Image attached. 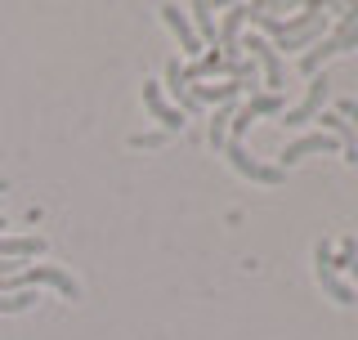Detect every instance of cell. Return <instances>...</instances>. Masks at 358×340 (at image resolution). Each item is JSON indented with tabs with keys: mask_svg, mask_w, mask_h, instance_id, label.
Listing matches in <instances>:
<instances>
[{
	"mask_svg": "<svg viewBox=\"0 0 358 340\" xmlns=\"http://www.w3.org/2000/svg\"><path fill=\"white\" fill-rule=\"evenodd\" d=\"M341 27H358V5H345L341 9Z\"/></svg>",
	"mask_w": 358,
	"mask_h": 340,
	"instance_id": "20",
	"label": "cell"
},
{
	"mask_svg": "<svg viewBox=\"0 0 358 340\" xmlns=\"http://www.w3.org/2000/svg\"><path fill=\"white\" fill-rule=\"evenodd\" d=\"M188 22H193L197 41L206 45V50H220V31H215V9H210L206 0H197V5H188Z\"/></svg>",
	"mask_w": 358,
	"mask_h": 340,
	"instance_id": "13",
	"label": "cell"
},
{
	"mask_svg": "<svg viewBox=\"0 0 358 340\" xmlns=\"http://www.w3.org/2000/svg\"><path fill=\"white\" fill-rule=\"evenodd\" d=\"M313 274H318L322 291H327V296H331L336 304H354V300H358V291H354L350 282H345V278L331 269V246H327V242H318V246H313Z\"/></svg>",
	"mask_w": 358,
	"mask_h": 340,
	"instance_id": "3",
	"label": "cell"
},
{
	"mask_svg": "<svg viewBox=\"0 0 358 340\" xmlns=\"http://www.w3.org/2000/svg\"><path fill=\"white\" fill-rule=\"evenodd\" d=\"M336 112H341V117L354 126V134H358V99H341V108H336Z\"/></svg>",
	"mask_w": 358,
	"mask_h": 340,
	"instance_id": "19",
	"label": "cell"
},
{
	"mask_svg": "<svg viewBox=\"0 0 358 340\" xmlns=\"http://www.w3.org/2000/svg\"><path fill=\"white\" fill-rule=\"evenodd\" d=\"M166 90H171V99L179 104L184 117H197V112H201V104L193 99V90H188V81H184V67H179V59H166Z\"/></svg>",
	"mask_w": 358,
	"mask_h": 340,
	"instance_id": "12",
	"label": "cell"
},
{
	"mask_svg": "<svg viewBox=\"0 0 358 340\" xmlns=\"http://www.w3.org/2000/svg\"><path fill=\"white\" fill-rule=\"evenodd\" d=\"M331 148H341L331 134H322V130H318V134H305V139H296V143H287V148H282V157H278V170L305 162V157H313V153H331Z\"/></svg>",
	"mask_w": 358,
	"mask_h": 340,
	"instance_id": "11",
	"label": "cell"
},
{
	"mask_svg": "<svg viewBox=\"0 0 358 340\" xmlns=\"http://www.w3.org/2000/svg\"><path fill=\"white\" fill-rule=\"evenodd\" d=\"M242 22H251V5H233L229 9V14H224L220 18V54H224V59H229V63H238L242 59V50H238V31H242Z\"/></svg>",
	"mask_w": 358,
	"mask_h": 340,
	"instance_id": "8",
	"label": "cell"
},
{
	"mask_svg": "<svg viewBox=\"0 0 358 340\" xmlns=\"http://www.w3.org/2000/svg\"><path fill=\"white\" fill-rule=\"evenodd\" d=\"M45 251H50V242H45L41 233H22V237L0 233V260H14V264H22V260H36Z\"/></svg>",
	"mask_w": 358,
	"mask_h": 340,
	"instance_id": "9",
	"label": "cell"
},
{
	"mask_svg": "<svg viewBox=\"0 0 358 340\" xmlns=\"http://www.w3.org/2000/svg\"><path fill=\"white\" fill-rule=\"evenodd\" d=\"M322 126V134H331L336 143H341V153H345V162H358V134H354V126L341 117V112H318L313 117Z\"/></svg>",
	"mask_w": 358,
	"mask_h": 340,
	"instance_id": "10",
	"label": "cell"
},
{
	"mask_svg": "<svg viewBox=\"0 0 358 340\" xmlns=\"http://www.w3.org/2000/svg\"><path fill=\"white\" fill-rule=\"evenodd\" d=\"M350 274H354V278H358V255H354V264H350Z\"/></svg>",
	"mask_w": 358,
	"mask_h": 340,
	"instance_id": "21",
	"label": "cell"
},
{
	"mask_svg": "<svg viewBox=\"0 0 358 340\" xmlns=\"http://www.w3.org/2000/svg\"><path fill=\"white\" fill-rule=\"evenodd\" d=\"M188 90H193V99H197V104L201 108H206V104H233V99H242V81H224V85H188Z\"/></svg>",
	"mask_w": 358,
	"mask_h": 340,
	"instance_id": "14",
	"label": "cell"
},
{
	"mask_svg": "<svg viewBox=\"0 0 358 340\" xmlns=\"http://www.w3.org/2000/svg\"><path fill=\"white\" fill-rule=\"evenodd\" d=\"M224 157H229V166L238 170L242 179H255V184H278V179H282V170H278V166H264V162H255V157L246 153V143H238V139L224 143Z\"/></svg>",
	"mask_w": 358,
	"mask_h": 340,
	"instance_id": "5",
	"label": "cell"
},
{
	"mask_svg": "<svg viewBox=\"0 0 358 340\" xmlns=\"http://www.w3.org/2000/svg\"><path fill=\"white\" fill-rule=\"evenodd\" d=\"M36 304V291H14V296H0V313H22Z\"/></svg>",
	"mask_w": 358,
	"mask_h": 340,
	"instance_id": "16",
	"label": "cell"
},
{
	"mask_svg": "<svg viewBox=\"0 0 358 340\" xmlns=\"http://www.w3.org/2000/svg\"><path fill=\"white\" fill-rule=\"evenodd\" d=\"M354 255H358V242H354V237H345V242H341V255H331V269H336V274H341V269H350Z\"/></svg>",
	"mask_w": 358,
	"mask_h": 340,
	"instance_id": "17",
	"label": "cell"
},
{
	"mask_svg": "<svg viewBox=\"0 0 358 340\" xmlns=\"http://www.w3.org/2000/svg\"><path fill=\"white\" fill-rule=\"evenodd\" d=\"M5 229H9V220H5V215H0V233H5Z\"/></svg>",
	"mask_w": 358,
	"mask_h": 340,
	"instance_id": "22",
	"label": "cell"
},
{
	"mask_svg": "<svg viewBox=\"0 0 358 340\" xmlns=\"http://www.w3.org/2000/svg\"><path fill=\"white\" fill-rule=\"evenodd\" d=\"M242 108L251 112V117H273V112H287L282 94H264V90H255V94H246V99H242Z\"/></svg>",
	"mask_w": 358,
	"mask_h": 340,
	"instance_id": "15",
	"label": "cell"
},
{
	"mask_svg": "<svg viewBox=\"0 0 358 340\" xmlns=\"http://www.w3.org/2000/svg\"><path fill=\"white\" fill-rule=\"evenodd\" d=\"M143 108L152 112V121H162L166 134L184 130V112H179L175 104H166V94H162V85H157V81H143Z\"/></svg>",
	"mask_w": 358,
	"mask_h": 340,
	"instance_id": "6",
	"label": "cell"
},
{
	"mask_svg": "<svg viewBox=\"0 0 358 340\" xmlns=\"http://www.w3.org/2000/svg\"><path fill=\"white\" fill-rule=\"evenodd\" d=\"M171 139L166 130H148V134H130V148H162V143Z\"/></svg>",
	"mask_w": 358,
	"mask_h": 340,
	"instance_id": "18",
	"label": "cell"
},
{
	"mask_svg": "<svg viewBox=\"0 0 358 340\" xmlns=\"http://www.w3.org/2000/svg\"><path fill=\"white\" fill-rule=\"evenodd\" d=\"M157 14H162V22H166V27H171L175 36H179V50H184V54H197V59L206 54V45L197 41L193 22H188V9H179V5H162Z\"/></svg>",
	"mask_w": 358,
	"mask_h": 340,
	"instance_id": "7",
	"label": "cell"
},
{
	"mask_svg": "<svg viewBox=\"0 0 358 340\" xmlns=\"http://www.w3.org/2000/svg\"><path fill=\"white\" fill-rule=\"evenodd\" d=\"M251 22L268 36V45H282L291 36H300V31H309V27H318L322 22V0H309L300 14H291V18H273V14H264V5H251Z\"/></svg>",
	"mask_w": 358,
	"mask_h": 340,
	"instance_id": "1",
	"label": "cell"
},
{
	"mask_svg": "<svg viewBox=\"0 0 358 340\" xmlns=\"http://www.w3.org/2000/svg\"><path fill=\"white\" fill-rule=\"evenodd\" d=\"M327 90H331V76H327V72L309 76V90H305V99H300L296 108H287V112H282V121H287V126H309V121L322 112V99H327Z\"/></svg>",
	"mask_w": 358,
	"mask_h": 340,
	"instance_id": "4",
	"label": "cell"
},
{
	"mask_svg": "<svg viewBox=\"0 0 358 340\" xmlns=\"http://www.w3.org/2000/svg\"><path fill=\"white\" fill-rule=\"evenodd\" d=\"M238 50H251V63L260 67V76H264V94H282V85H287V63H282V54H278L264 36L238 41Z\"/></svg>",
	"mask_w": 358,
	"mask_h": 340,
	"instance_id": "2",
	"label": "cell"
}]
</instances>
